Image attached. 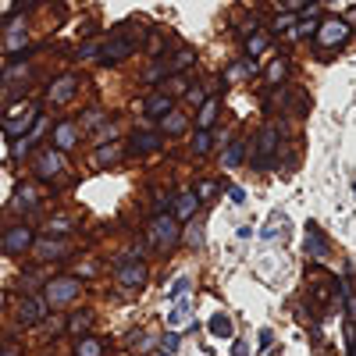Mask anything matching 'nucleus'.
<instances>
[{
  "mask_svg": "<svg viewBox=\"0 0 356 356\" xmlns=\"http://www.w3.org/2000/svg\"><path fill=\"white\" fill-rule=\"evenodd\" d=\"M47 232H50V235H68V232H75V218H68V214H54V218L47 221Z\"/></svg>",
  "mask_w": 356,
  "mask_h": 356,
  "instance_id": "obj_35",
  "label": "nucleus"
},
{
  "mask_svg": "<svg viewBox=\"0 0 356 356\" xmlns=\"http://www.w3.org/2000/svg\"><path fill=\"white\" fill-rule=\"evenodd\" d=\"M75 93H79V75L65 72V75H57V79L47 86V104H50V107H65V104L75 100Z\"/></svg>",
  "mask_w": 356,
  "mask_h": 356,
  "instance_id": "obj_13",
  "label": "nucleus"
},
{
  "mask_svg": "<svg viewBox=\"0 0 356 356\" xmlns=\"http://www.w3.org/2000/svg\"><path fill=\"white\" fill-rule=\"evenodd\" d=\"M43 111L36 107V104H29L22 114H11V118H4V132H8V139H22L29 129L36 125V118H40Z\"/></svg>",
  "mask_w": 356,
  "mask_h": 356,
  "instance_id": "obj_15",
  "label": "nucleus"
},
{
  "mask_svg": "<svg viewBox=\"0 0 356 356\" xmlns=\"http://www.w3.org/2000/svg\"><path fill=\"white\" fill-rule=\"evenodd\" d=\"M33 253H36L40 264H57V260L72 257V243L65 239V235H43V239L33 243Z\"/></svg>",
  "mask_w": 356,
  "mask_h": 356,
  "instance_id": "obj_12",
  "label": "nucleus"
},
{
  "mask_svg": "<svg viewBox=\"0 0 356 356\" xmlns=\"http://www.w3.org/2000/svg\"><path fill=\"white\" fill-rule=\"evenodd\" d=\"M353 193H356V182H353Z\"/></svg>",
  "mask_w": 356,
  "mask_h": 356,
  "instance_id": "obj_53",
  "label": "nucleus"
},
{
  "mask_svg": "<svg viewBox=\"0 0 356 356\" xmlns=\"http://www.w3.org/2000/svg\"><path fill=\"white\" fill-rule=\"evenodd\" d=\"M335 285H339V300H342V307H346V324H356V292L349 289L346 275H339Z\"/></svg>",
  "mask_w": 356,
  "mask_h": 356,
  "instance_id": "obj_25",
  "label": "nucleus"
},
{
  "mask_svg": "<svg viewBox=\"0 0 356 356\" xmlns=\"http://www.w3.org/2000/svg\"><path fill=\"white\" fill-rule=\"evenodd\" d=\"M303 253L310 260H328V243H324V235L317 225H307V243H303Z\"/></svg>",
  "mask_w": 356,
  "mask_h": 356,
  "instance_id": "obj_20",
  "label": "nucleus"
},
{
  "mask_svg": "<svg viewBox=\"0 0 356 356\" xmlns=\"http://www.w3.org/2000/svg\"><path fill=\"white\" fill-rule=\"evenodd\" d=\"M246 154H250V146H246V139H232L225 150H221V168H239V164H246Z\"/></svg>",
  "mask_w": 356,
  "mask_h": 356,
  "instance_id": "obj_21",
  "label": "nucleus"
},
{
  "mask_svg": "<svg viewBox=\"0 0 356 356\" xmlns=\"http://www.w3.org/2000/svg\"><path fill=\"white\" fill-rule=\"evenodd\" d=\"M307 4H310V0H275V8H278V11H296V15H300Z\"/></svg>",
  "mask_w": 356,
  "mask_h": 356,
  "instance_id": "obj_46",
  "label": "nucleus"
},
{
  "mask_svg": "<svg viewBox=\"0 0 356 356\" xmlns=\"http://www.w3.org/2000/svg\"><path fill=\"white\" fill-rule=\"evenodd\" d=\"M164 50H168V47H164V36H161V33H154V36H150V54H154V57H161Z\"/></svg>",
  "mask_w": 356,
  "mask_h": 356,
  "instance_id": "obj_48",
  "label": "nucleus"
},
{
  "mask_svg": "<svg viewBox=\"0 0 356 356\" xmlns=\"http://www.w3.org/2000/svg\"><path fill=\"white\" fill-rule=\"evenodd\" d=\"M211 150H214V132L196 129V136H193V154H196V157H207Z\"/></svg>",
  "mask_w": 356,
  "mask_h": 356,
  "instance_id": "obj_34",
  "label": "nucleus"
},
{
  "mask_svg": "<svg viewBox=\"0 0 356 356\" xmlns=\"http://www.w3.org/2000/svg\"><path fill=\"white\" fill-rule=\"evenodd\" d=\"M0 79H4V86L29 82V79H33V65H29V61H25V54H22V57H15V61L4 68V75H0Z\"/></svg>",
  "mask_w": 356,
  "mask_h": 356,
  "instance_id": "obj_22",
  "label": "nucleus"
},
{
  "mask_svg": "<svg viewBox=\"0 0 356 356\" xmlns=\"http://www.w3.org/2000/svg\"><path fill=\"white\" fill-rule=\"evenodd\" d=\"M264 79H267V86L271 89H278V86H285L289 82V61L285 57H275L271 65H267V72H264Z\"/></svg>",
  "mask_w": 356,
  "mask_h": 356,
  "instance_id": "obj_29",
  "label": "nucleus"
},
{
  "mask_svg": "<svg viewBox=\"0 0 356 356\" xmlns=\"http://www.w3.org/2000/svg\"><path fill=\"white\" fill-rule=\"evenodd\" d=\"M43 328H47V335L54 339V335H61V328L68 332V317H50V321H43Z\"/></svg>",
  "mask_w": 356,
  "mask_h": 356,
  "instance_id": "obj_42",
  "label": "nucleus"
},
{
  "mask_svg": "<svg viewBox=\"0 0 356 356\" xmlns=\"http://www.w3.org/2000/svg\"><path fill=\"white\" fill-rule=\"evenodd\" d=\"M207 332H211L214 339H235V324H232V317L228 314H214L211 321H207Z\"/></svg>",
  "mask_w": 356,
  "mask_h": 356,
  "instance_id": "obj_27",
  "label": "nucleus"
},
{
  "mask_svg": "<svg viewBox=\"0 0 356 356\" xmlns=\"http://www.w3.org/2000/svg\"><path fill=\"white\" fill-rule=\"evenodd\" d=\"M68 154H61L57 146H47V150H40L36 157H33V175H36V182H50V178H57L65 171V161Z\"/></svg>",
  "mask_w": 356,
  "mask_h": 356,
  "instance_id": "obj_9",
  "label": "nucleus"
},
{
  "mask_svg": "<svg viewBox=\"0 0 356 356\" xmlns=\"http://www.w3.org/2000/svg\"><path fill=\"white\" fill-rule=\"evenodd\" d=\"M314 40H317L321 50H342V47L353 40V25H349L346 18H321Z\"/></svg>",
  "mask_w": 356,
  "mask_h": 356,
  "instance_id": "obj_4",
  "label": "nucleus"
},
{
  "mask_svg": "<svg viewBox=\"0 0 356 356\" xmlns=\"http://www.w3.org/2000/svg\"><path fill=\"white\" fill-rule=\"evenodd\" d=\"M225 189H228V200H232V203H239V207H246V193H243L239 186H225Z\"/></svg>",
  "mask_w": 356,
  "mask_h": 356,
  "instance_id": "obj_47",
  "label": "nucleus"
},
{
  "mask_svg": "<svg viewBox=\"0 0 356 356\" xmlns=\"http://www.w3.org/2000/svg\"><path fill=\"white\" fill-rule=\"evenodd\" d=\"M93 136H97V143H114V139H118V122H107V125H100Z\"/></svg>",
  "mask_w": 356,
  "mask_h": 356,
  "instance_id": "obj_41",
  "label": "nucleus"
},
{
  "mask_svg": "<svg viewBox=\"0 0 356 356\" xmlns=\"http://www.w3.org/2000/svg\"><path fill=\"white\" fill-rule=\"evenodd\" d=\"M189 289H193V278H189V275H178V278L171 282L168 296H171V300H178V296H182V292H189Z\"/></svg>",
  "mask_w": 356,
  "mask_h": 356,
  "instance_id": "obj_38",
  "label": "nucleus"
},
{
  "mask_svg": "<svg viewBox=\"0 0 356 356\" xmlns=\"http://www.w3.org/2000/svg\"><path fill=\"white\" fill-rule=\"evenodd\" d=\"M278 143H282V132L275 125H264L257 129V139H253V168L257 171H267L278 154Z\"/></svg>",
  "mask_w": 356,
  "mask_h": 356,
  "instance_id": "obj_5",
  "label": "nucleus"
},
{
  "mask_svg": "<svg viewBox=\"0 0 356 356\" xmlns=\"http://www.w3.org/2000/svg\"><path fill=\"white\" fill-rule=\"evenodd\" d=\"M136 47H139V40H136V29L125 22V25H118L114 33L104 40V47H100V65L104 68H114V65H122L125 57H132L136 54Z\"/></svg>",
  "mask_w": 356,
  "mask_h": 356,
  "instance_id": "obj_2",
  "label": "nucleus"
},
{
  "mask_svg": "<svg viewBox=\"0 0 356 356\" xmlns=\"http://www.w3.org/2000/svg\"><path fill=\"white\" fill-rule=\"evenodd\" d=\"M171 214L182 221V225H189V221L200 214V196H196L193 189H182V193L171 200Z\"/></svg>",
  "mask_w": 356,
  "mask_h": 356,
  "instance_id": "obj_17",
  "label": "nucleus"
},
{
  "mask_svg": "<svg viewBox=\"0 0 356 356\" xmlns=\"http://www.w3.org/2000/svg\"><path fill=\"white\" fill-rule=\"evenodd\" d=\"M260 349H271V332H267V328L260 332Z\"/></svg>",
  "mask_w": 356,
  "mask_h": 356,
  "instance_id": "obj_51",
  "label": "nucleus"
},
{
  "mask_svg": "<svg viewBox=\"0 0 356 356\" xmlns=\"http://www.w3.org/2000/svg\"><path fill=\"white\" fill-rule=\"evenodd\" d=\"M203 100H207V89H203V86H196V82H193V86H189V89H186V104H189V107H200V104H203Z\"/></svg>",
  "mask_w": 356,
  "mask_h": 356,
  "instance_id": "obj_40",
  "label": "nucleus"
},
{
  "mask_svg": "<svg viewBox=\"0 0 356 356\" xmlns=\"http://www.w3.org/2000/svg\"><path fill=\"white\" fill-rule=\"evenodd\" d=\"M89 328H93V310H79V314L68 317V332H72L75 339L89 335Z\"/></svg>",
  "mask_w": 356,
  "mask_h": 356,
  "instance_id": "obj_30",
  "label": "nucleus"
},
{
  "mask_svg": "<svg viewBox=\"0 0 356 356\" xmlns=\"http://www.w3.org/2000/svg\"><path fill=\"white\" fill-rule=\"evenodd\" d=\"M232 356H250V342L246 339H232Z\"/></svg>",
  "mask_w": 356,
  "mask_h": 356,
  "instance_id": "obj_49",
  "label": "nucleus"
},
{
  "mask_svg": "<svg viewBox=\"0 0 356 356\" xmlns=\"http://www.w3.org/2000/svg\"><path fill=\"white\" fill-rule=\"evenodd\" d=\"M0 356H22L18 346H0Z\"/></svg>",
  "mask_w": 356,
  "mask_h": 356,
  "instance_id": "obj_50",
  "label": "nucleus"
},
{
  "mask_svg": "<svg viewBox=\"0 0 356 356\" xmlns=\"http://www.w3.org/2000/svg\"><path fill=\"white\" fill-rule=\"evenodd\" d=\"M178 346H182V335H178V332H164V339H161V349L175 356V349H178Z\"/></svg>",
  "mask_w": 356,
  "mask_h": 356,
  "instance_id": "obj_45",
  "label": "nucleus"
},
{
  "mask_svg": "<svg viewBox=\"0 0 356 356\" xmlns=\"http://www.w3.org/2000/svg\"><path fill=\"white\" fill-rule=\"evenodd\" d=\"M118 285H122L125 292H143L146 282H150V267H146L143 260H122L118 264V271H114Z\"/></svg>",
  "mask_w": 356,
  "mask_h": 356,
  "instance_id": "obj_8",
  "label": "nucleus"
},
{
  "mask_svg": "<svg viewBox=\"0 0 356 356\" xmlns=\"http://www.w3.org/2000/svg\"><path fill=\"white\" fill-rule=\"evenodd\" d=\"M50 314L47 300L43 296H22L18 300V310H15V321L22 324V328H36V324H43Z\"/></svg>",
  "mask_w": 356,
  "mask_h": 356,
  "instance_id": "obj_10",
  "label": "nucleus"
},
{
  "mask_svg": "<svg viewBox=\"0 0 356 356\" xmlns=\"http://www.w3.org/2000/svg\"><path fill=\"white\" fill-rule=\"evenodd\" d=\"M171 111H175V97L164 93V89H154V93L143 100V114L150 118V122H161V118H168Z\"/></svg>",
  "mask_w": 356,
  "mask_h": 356,
  "instance_id": "obj_16",
  "label": "nucleus"
},
{
  "mask_svg": "<svg viewBox=\"0 0 356 356\" xmlns=\"http://www.w3.org/2000/svg\"><path fill=\"white\" fill-rule=\"evenodd\" d=\"M40 296L47 300L50 310H65V307H72L79 296H82V282L75 275H54L50 282H43V292Z\"/></svg>",
  "mask_w": 356,
  "mask_h": 356,
  "instance_id": "obj_3",
  "label": "nucleus"
},
{
  "mask_svg": "<svg viewBox=\"0 0 356 356\" xmlns=\"http://www.w3.org/2000/svg\"><path fill=\"white\" fill-rule=\"evenodd\" d=\"M296 22H300V15H296V11H278V15L271 18V36L292 33V29H296Z\"/></svg>",
  "mask_w": 356,
  "mask_h": 356,
  "instance_id": "obj_31",
  "label": "nucleus"
},
{
  "mask_svg": "<svg viewBox=\"0 0 356 356\" xmlns=\"http://www.w3.org/2000/svg\"><path fill=\"white\" fill-rule=\"evenodd\" d=\"M15 203H18V207H29V211H33V207H40V193H36V186H33V182H22L18 193H15Z\"/></svg>",
  "mask_w": 356,
  "mask_h": 356,
  "instance_id": "obj_33",
  "label": "nucleus"
},
{
  "mask_svg": "<svg viewBox=\"0 0 356 356\" xmlns=\"http://www.w3.org/2000/svg\"><path fill=\"white\" fill-rule=\"evenodd\" d=\"M161 89H164V93H171V97H178V93H186V89H189V79L186 75H168Z\"/></svg>",
  "mask_w": 356,
  "mask_h": 356,
  "instance_id": "obj_36",
  "label": "nucleus"
},
{
  "mask_svg": "<svg viewBox=\"0 0 356 356\" xmlns=\"http://www.w3.org/2000/svg\"><path fill=\"white\" fill-rule=\"evenodd\" d=\"M214 189H218V182L203 178V182H196V189H193V193H196V196H200V203H203V200H211V196H214Z\"/></svg>",
  "mask_w": 356,
  "mask_h": 356,
  "instance_id": "obj_44",
  "label": "nucleus"
},
{
  "mask_svg": "<svg viewBox=\"0 0 356 356\" xmlns=\"http://www.w3.org/2000/svg\"><path fill=\"white\" fill-rule=\"evenodd\" d=\"M157 125H161V132H164V136H182V132L189 129V118H186L182 111H178V107H175L168 118H161Z\"/></svg>",
  "mask_w": 356,
  "mask_h": 356,
  "instance_id": "obj_28",
  "label": "nucleus"
},
{
  "mask_svg": "<svg viewBox=\"0 0 356 356\" xmlns=\"http://www.w3.org/2000/svg\"><path fill=\"white\" fill-rule=\"evenodd\" d=\"M146 239H150V246L161 250V253H175L178 246H182V221H178L175 214L157 211L150 218V225H146Z\"/></svg>",
  "mask_w": 356,
  "mask_h": 356,
  "instance_id": "obj_1",
  "label": "nucleus"
},
{
  "mask_svg": "<svg viewBox=\"0 0 356 356\" xmlns=\"http://www.w3.org/2000/svg\"><path fill=\"white\" fill-rule=\"evenodd\" d=\"M161 150H164V132H150V129L132 132L129 143H125L129 157H150V154H161Z\"/></svg>",
  "mask_w": 356,
  "mask_h": 356,
  "instance_id": "obj_11",
  "label": "nucleus"
},
{
  "mask_svg": "<svg viewBox=\"0 0 356 356\" xmlns=\"http://www.w3.org/2000/svg\"><path fill=\"white\" fill-rule=\"evenodd\" d=\"M154 356H171V353H164V349H157V353H154Z\"/></svg>",
  "mask_w": 356,
  "mask_h": 356,
  "instance_id": "obj_52",
  "label": "nucleus"
},
{
  "mask_svg": "<svg viewBox=\"0 0 356 356\" xmlns=\"http://www.w3.org/2000/svg\"><path fill=\"white\" fill-rule=\"evenodd\" d=\"M267 47H271V33H260V29H257L253 36H246V57H253V61H257Z\"/></svg>",
  "mask_w": 356,
  "mask_h": 356,
  "instance_id": "obj_32",
  "label": "nucleus"
},
{
  "mask_svg": "<svg viewBox=\"0 0 356 356\" xmlns=\"http://www.w3.org/2000/svg\"><path fill=\"white\" fill-rule=\"evenodd\" d=\"M4 54L8 57H22L29 54V18L25 15H11V22L4 25Z\"/></svg>",
  "mask_w": 356,
  "mask_h": 356,
  "instance_id": "obj_6",
  "label": "nucleus"
},
{
  "mask_svg": "<svg viewBox=\"0 0 356 356\" xmlns=\"http://www.w3.org/2000/svg\"><path fill=\"white\" fill-rule=\"evenodd\" d=\"M100 47H104V43H82V50H79L75 57H79V61H93V57L100 61Z\"/></svg>",
  "mask_w": 356,
  "mask_h": 356,
  "instance_id": "obj_43",
  "label": "nucleus"
},
{
  "mask_svg": "<svg viewBox=\"0 0 356 356\" xmlns=\"http://www.w3.org/2000/svg\"><path fill=\"white\" fill-rule=\"evenodd\" d=\"M122 157H125V146H122V143H100L97 154H93L97 168H111V164H118Z\"/></svg>",
  "mask_w": 356,
  "mask_h": 356,
  "instance_id": "obj_23",
  "label": "nucleus"
},
{
  "mask_svg": "<svg viewBox=\"0 0 356 356\" xmlns=\"http://www.w3.org/2000/svg\"><path fill=\"white\" fill-rule=\"evenodd\" d=\"M186 243H189L193 250H200V246H203V225H200L196 218L186 225Z\"/></svg>",
  "mask_w": 356,
  "mask_h": 356,
  "instance_id": "obj_37",
  "label": "nucleus"
},
{
  "mask_svg": "<svg viewBox=\"0 0 356 356\" xmlns=\"http://www.w3.org/2000/svg\"><path fill=\"white\" fill-rule=\"evenodd\" d=\"M72 356H107V339L100 335H82L75 342V353Z\"/></svg>",
  "mask_w": 356,
  "mask_h": 356,
  "instance_id": "obj_24",
  "label": "nucleus"
},
{
  "mask_svg": "<svg viewBox=\"0 0 356 356\" xmlns=\"http://www.w3.org/2000/svg\"><path fill=\"white\" fill-rule=\"evenodd\" d=\"M218 118H221V97H207L200 104V114H196V129H207L211 132L218 125Z\"/></svg>",
  "mask_w": 356,
  "mask_h": 356,
  "instance_id": "obj_19",
  "label": "nucleus"
},
{
  "mask_svg": "<svg viewBox=\"0 0 356 356\" xmlns=\"http://www.w3.org/2000/svg\"><path fill=\"white\" fill-rule=\"evenodd\" d=\"M79 139H82V129H79V122H54L50 125V146H57L61 154H72L75 146H79Z\"/></svg>",
  "mask_w": 356,
  "mask_h": 356,
  "instance_id": "obj_14",
  "label": "nucleus"
},
{
  "mask_svg": "<svg viewBox=\"0 0 356 356\" xmlns=\"http://www.w3.org/2000/svg\"><path fill=\"white\" fill-rule=\"evenodd\" d=\"M193 61H196V50H193V47H178V50L168 57V68H171V75H182L186 68H193Z\"/></svg>",
  "mask_w": 356,
  "mask_h": 356,
  "instance_id": "obj_26",
  "label": "nucleus"
},
{
  "mask_svg": "<svg viewBox=\"0 0 356 356\" xmlns=\"http://www.w3.org/2000/svg\"><path fill=\"white\" fill-rule=\"evenodd\" d=\"M97 122H104V107H93V111H86V118L79 122V129H82V132H89V129H93Z\"/></svg>",
  "mask_w": 356,
  "mask_h": 356,
  "instance_id": "obj_39",
  "label": "nucleus"
},
{
  "mask_svg": "<svg viewBox=\"0 0 356 356\" xmlns=\"http://www.w3.org/2000/svg\"><path fill=\"white\" fill-rule=\"evenodd\" d=\"M36 243V232L29 228V225H11L4 228V235H0V253H8V257H22L29 253Z\"/></svg>",
  "mask_w": 356,
  "mask_h": 356,
  "instance_id": "obj_7",
  "label": "nucleus"
},
{
  "mask_svg": "<svg viewBox=\"0 0 356 356\" xmlns=\"http://www.w3.org/2000/svg\"><path fill=\"white\" fill-rule=\"evenodd\" d=\"M253 75H257V61H253V57H239V61H232V65L225 68V86L246 82V79H253Z\"/></svg>",
  "mask_w": 356,
  "mask_h": 356,
  "instance_id": "obj_18",
  "label": "nucleus"
}]
</instances>
